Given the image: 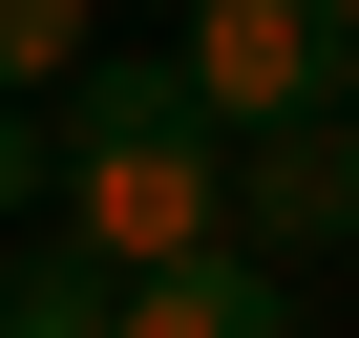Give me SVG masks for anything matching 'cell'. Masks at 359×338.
Instances as JSON below:
<instances>
[{
  "mask_svg": "<svg viewBox=\"0 0 359 338\" xmlns=\"http://www.w3.org/2000/svg\"><path fill=\"white\" fill-rule=\"evenodd\" d=\"M212 233H233L254 275H275V254H338V233H359V212H338V148H317V127L233 148V191H212Z\"/></svg>",
  "mask_w": 359,
  "mask_h": 338,
  "instance_id": "3",
  "label": "cell"
},
{
  "mask_svg": "<svg viewBox=\"0 0 359 338\" xmlns=\"http://www.w3.org/2000/svg\"><path fill=\"white\" fill-rule=\"evenodd\" d=\"M64 212V148H43V106H0V233H43Z\"/></svg>",
  "mask_w": 359,
  "mask_h": 338,
  "instance_id": "7",
  "label": "cell"
},
{
  "mask_svg": "<svg viewBox=\"0 0 359 338\" xmlns=\"http://www.w3.org/2000/svg\"><path fill=\"white\" fill-rule=\"evenodd\" d=\"M338 22H359V0H338Z\"/></svg>",
  "mask_w": 359,
  "mask_h": 338,
  "instance_id": "9",
  "label": "cell"
},
{
  "mask_svg": "<svg viewBox=\"0 0 359 338\" xmlns=\"http://www.w3.org/2000/svg\"><path fill=\"white\" fill-rule=\"evenodd\" d=\"M0 338H106V275L64 233H22V254H0Z\"/></svg>",
  "mask_w": 359,
  "mask_h": 338,
  "instance_id": "5",
  "label": "cell"
},
{
  "mask_svg": "<svg viewBox=\"0 0 359 338\" xmlns=\"http://www.w3.org/2000/svg\"><path fill=\"white\" fill-rule=\"evenodd\" d=\"M106 338H296V296H275V275H254V254L212 233V254L127 275V296H106Z\"/></svg>",
  "mask_w": 359,
  "mask_h": 338,
  "instance_id": "4",
  "label": "cell"
},
{
  "mask_svg": "<svg viewBox=\"0 0 359 338\" xmlns=\"http://www.w3.org/2000/svg\"><path fill=\"white\" fill-rule=\"evenodd\" d=\"M169 85L212 106V148H275V127H338L359 22L338 0H191V22H169Z\"/></svg>",
  "mask_w": 359,
  "mask_h": 338,
  "instance_id": "2",
  "label": "cell"
},
{
  "mask_svg": "<svg viewBox=\"0 0 359 338\" xmlns=\"http://www.w3.org/2000/svg\"><path fill=\"white\" fill-rule=\"evenodd\" d=\"M64 64H85V0H0V106H64Z\"/></svg>",
  "mask_w": 359,
  "mask_h": 338,
  "instance_id": "6",
  "label": "cell"
},
{
  "mask_svg": "<svg viewBox=\"0 0 359 338\" xmlns=\"http://www.w3.org/2000/svg\"><path fill=\"white\" fill-rule=\"evenodd\" d=\"M43 148H64V254L127 296V275H169V254H212V191H233V148H212V106L169 85V43H85L64 64V106H43Z\"/></svg>",
  "mask_w": 359,
  "mask_h": 338,
  "instance_id": "1",
  "label": "cell"
},
{
  "mask_svg": "<svg viewBox=\"0 0 359 338\" xmlns=\"http://www.w3.org/2000/svg\"><path fill=\"white\" fill-rule=\"evenodd\" d=\"M317 148H338V212H359V85H338V127H317Z\"/></svg>",
  "mask_w": 359,
  "mask_h": 338,
  "instance_id": "8",
  "label": "cell"
}]
</instances>
